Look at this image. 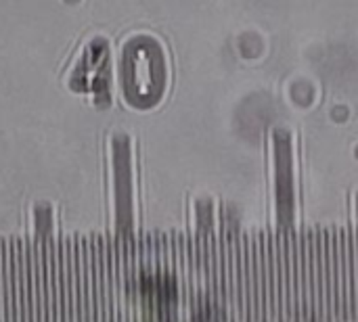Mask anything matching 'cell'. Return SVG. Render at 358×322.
<instances>
[{
	"label": "cell",
	"instance_id": "6da1fadb",
	"mask_svg": "<svg viewBox=\"0 0 358 322\" xmlns=\"http://www.w3.org/2000/svg\"><path fill=\"white\" fill-rule=\"evenodd\" d=\"M166 57L162 46L151 38H136L124 50L122 80L130 103L149 107L166 90Z\"/></svg>",
	"mask_w": 358,
	"mask_h": 322
},
{
	"label": "cell",
	"instance_id": "7a4b0ae2",
	"mask_svg": "<svg viewBox=\"0 0 358 322\" xmlns=\"http://www.w3.org/2000/svg\"><path fill=\"white\" fill-rule=\"evenodd\" d=\"M252 258V312L250 322H268V272H266V230H250Z\"/></svg>",
	"mask_w": 358,
	"mask_h": 322
},
{
	"label": "cell",
	"instance_id": "3957f363",
	"mask_svg": "<svg viewBox=\"0 0 358 322\" xmlns=\"http://www.w3.org/2000/svg\"><path fill=\"white\" fill-rule=\"evenodd\" d=\"M61 254V283H63V322H80V279L76 241L59 237Z\"/></svg>",
	"mask_w": 358,
	"mask_h": 322
},
{
	"label": "cell",
	"instance_id": "277c9868",
	"mask_svg": "<svg viewBox=\"0 0 358 322\" xmlns=\"http://www.w3.org/2000/svg\"><path fill=\"white\" fill-rule=\"evenodd\" d=\"M13 254V302L15 321L31 322L29 312V241L8 239Z\"/></svg>",
	"mask_w": 358,
	"mask_h": 322
},
{
	"label": "cell",
	"instance_id": "5b68a950",
	"mask_svg": "<svg viewBox=\"0 0 358 322\" xmlns=\"http://www.w3.org/2000/svg\"><path fill=\"white\" fill-rule=\"evenodd\" d=\"M44 275H46V322H63V283L61 254L52 239L44 241Z\"/></svg>",
	"mask_w": 358,
	"mask_h": 322
},
{
	"label": "cell",
	"instance_id": "8992f818",
	"mask_svg": "<svg viewBox=\"0 0 358 322\" xmlns=\"http://www.w3.org/2000/svg\"><path fill=\"white\" fill-rule=\"evenodd\" d=\"M78 251V279H80V322H94V277H92V247L90 239L73 237Z\"/></svg>",
	"mask_w": 358,
	"mask_h": 322
},
{
	"label": "cell",
	"instance_id": "52a82bcc",
	"mask_svg": "<svg viewBox=\"0 0 358 322\" xmlns=\"http://www.w3.org/2000/svg\"><path fill=\"white\" fill-rule=\"evenodd\" d=\"M29 312L31 322H46L44 241H29Z\"/></svg>",
	"mask_w": 358,
	"mask_h": 322
},
{
	"label": "cell",
	"instance_id": "ba28073f",
	"mask_svg": "<svg viewBox=\"0 0 358 322\" xmlns=\"http://www.w3.org/2000/svg\"><path fill=\"white\" fill-rule=\"evenodd\" d=\"M0 322H17L15 321V302H13L10 241H0Z\"/></svg>",
	"mask_w": 358,
	"mask_h": 322
},
{
	"label": "cell",
	"instance_id": "9c48e42d",
	"mask_svg": "<svg viewBox=\"0 0 358 322\" xmlns=\"http://www.w3.org/2000/svg\"><path fill=\"white\" fill-rule=\"evenodd\" d=\"M340 237V319L338 322H350V302H348V241L346 228L338 226Z\"/></svg>",
	"mask_w": 358,
	"mask_h": 322
},
{
	"label": "cell",
	"instance_id": "30bf717a",
	"mask_svg": "<svg viewBox=\"0 0 358 322\" xmlns=\"http://www.w3.org/2000/svg\"><path fill=\"white\" fill-rule=\"evenodd\" d=\"M325 264V322H334V275H331V226H321Z\"/></svg>",
	"mask_w": 358,
	"mask_h": 322
},
{
	"label": "cell",
	"instance_id": "8fae6325",
	"mask_svg": "<svg viewBox=\"0 0 358 322\" xmlns=\"http://www.w3.org/2000/svg\"><path fill=\"white\" fill-rule=\"evenodd\" d=\"M346 241H348V302H350V322H358L357 245H355V226H346Z\"/></svg>",
	"mask_w": 358,
	"mask_h": 322
},
{
	"label": "cell",
	"instance_id": "7c38bea8",
	"mask_svg": "<svg viewBox=\"0 0 358 322\" xmlns=\"http://www.w3.org/2000/svg\"><path fill=\"white\" fill-rule=\"evenodd\" d=\"M315 251H317V322H325V264H323V237L321 226H315Z\"/></svg>",
	"mask_w": 358,
	"mask_h": 322
}]
</instances>
